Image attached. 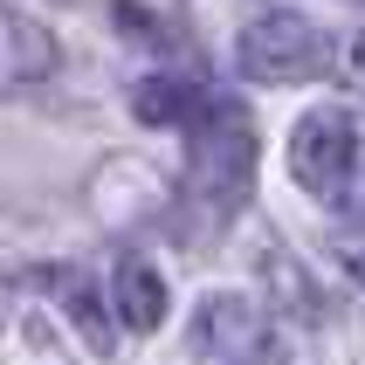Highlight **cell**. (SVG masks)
<instances>
[{"mask_svg":"<svg viewBox=\"0 0 365 365\" xmlns=\"http://www.w3.org/2000/svg\"><path fill=\"white\" fill-rule=\"evenodd\" d=\"M248 186H255V124H248L235 103L214 97V110L200 118L193 165H186V200L207 214V227H221L227 214L248 200Z\"/></svg>","mask_w":365,"mask_h":365,"instance_id":"cell-1","label":"cell"},{"mask_svg":"<svg viewBox=\"0 0 365 365\" xmlns=\"http://www.w3.org/2000/svg\"><path fill=\"white\" fill-rule=\"evenodd\" d=\"M193 359L200 365H283V338H276L262 304L221 289L193 317Z\"/></svg>","mask_w":365,"mask_h":365,"instance_id":"cell-2","label":"cell"},{"mask_svg":"<svg viewBox=\"0 0 365 365\" xmlns=\"http://www.w3.org/2000/svg\"><path fill=\"white\" fill-rule=\"evenodd\" d=\"M235 62H242V76H255V83H310L324 69V35H317V21H304V14H262V21L242 28Z\"/></svg>","mask_w":365,"mask_h":365,"instance_id":"cell-3","label":"cell"},{"mask_svg":"<svg viewBox=\"0 0 365 365\" xmlns=\"http://www.w3.org/2000/svg\"><path fill=\"white\" fill-rule=\"evenodd\" d=\"M351 118L345 110H310L297 131H289V173L297 186H310L317 200H338L345 193V173H351Z\"/></svg>","mask_w":365,"mask_h":365,"instance_id":"cell-4","label":"cell"},{"mask_svg":"<svg viewBox=\"0 0 365 365\" xmlns=\"http://www.w3.org/2000/svg\"><path fill=\"white\" fill-rule=\"evenodd\" d=\"M56 69V35L0 0V90H28Z\"/></svg>","mask_w":365,"mask_h":365,"instance_id":"cell-5","label":"cell"},{"mask_svg":"<svg viewBox=\"0 0 365 365\" xmlns=\"http://www.w3.org/2000/svg\"><path fill=\"white\" fill-rule=\"evenodd\" d=\"M110 297H118V317L124 331H159L165 324V276L138 255H124L118 276H110Z\"/></svg>","mask_w":365,"mask_h":365,"instance_id":"cell-6","label":"cell"},{"mask_svg":"<svg viewBox=\"0 0 365 365\" xmlns=\"http://www.w3.org/2000/svg\"><path fill=\"white\" fill-rule=\"evenodd\" d=\"M131 110L145 124H186V118H207L214 97H207L200 83H186V76H152V83L131 90Z\"/></svg>","mask_w":365,"mask_h":365,"instance_id":"cell-7","label":"cell"},{"mask_svg":"<svg viewBox=\"0 0 365 365\" xmlns=\"http://www.w3.org/2000/svg\"><path fill=\"white\" fill-rule=\"evenodd\" d=\"M62 304H69V317L83 324V338H90V351H110V331H103V310H97V297H90V283L83 276H62Z\"/></svg>","mask_w":365,"mask_h":365,"instance_id":"cell-8","label":"cell"},{"mask_svg":"<svg viewBox=\"0 0 365 365\" xmlns=\"http://www.w3.org/2000/svg\"><path fill=\"white\" fill-rule=\"evenodd\" d=\"M345 76H351V83L365 90V28L351 35V48H345Z\"/></svg>","mask_w":365,"mask_h":365,"instance_id":"cell-9","label":"cell"},{"mask_svg":"<svg viewBox=\"0 0 365 365\" xmlns=\"http://www.w3.org/2000/svg\"><path fill=\"white\" fill-rule=\"evenodd\" d=\"M351 276H359V283H365V248H351Z\"/></svg>","mask_w":365,"mask_h":365,"instance_id":"cell-10","label":"cell"}]
</instances>
